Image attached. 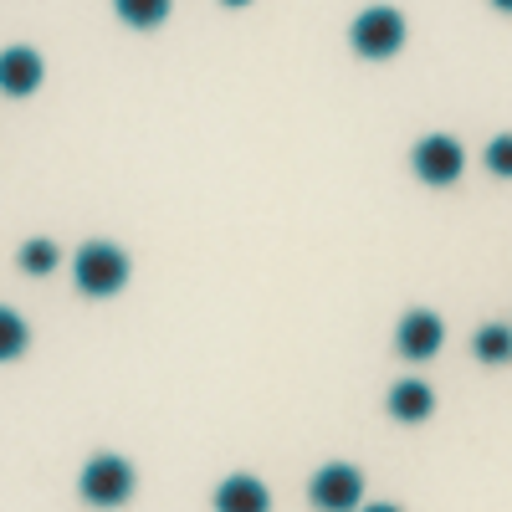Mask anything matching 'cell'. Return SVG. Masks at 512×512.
Wrapping results in <instances>:
<instances>
[{"label":"cell","mask_w":512,"mask_h":512,"mask_svg":"<svg viewBox=\"0 0 512 512\" xmlns=\"http://www.w3.org/2000/svg\"><path fill=\"white\" fill-rule=\"evenodd\" d=\"M72 277H77V287L88 297H113L128 282V256L113 241H88V246H77V256H72Z\"/></svg>","instance_id":"6da1fadb"},{"label":"cell","mask_w":512,"mask_h":512,"mask_svg":"<svg viewBox=\"0 0 512 512\" xmlns=\"http://www.w3.org/2000/svg\"><path fill=\"white\" fill-rule=\"evenodd\" d=\"M349 41H354L359 57L384 62V57H395V52L405 47V16H400L395 6H369V11L354 21Z\"/></svg>","instance_id":"7a4b0ae2"},{"label":"cell","mask_w":512,"mask_h":512,"mask_svg":"<svg viewBox=\"0 0 512 512\" xmlns=\"http://www.w3.org/2000/svg\"><path fill=\"white\" fill-rule=\"evenodd\" d=\"M82 497H88L93 507H118L134 497V466H128L123 456L103 451L93 456L88 466H82Z\"/></svg>","instance_id":"3957f363"},{"label":"cell","mask_w":512,"mask_h":512,"mask_svg":"<svg viewBox=\"0 0 512 512\" xmlns=\"http://www.w3.org/2000/svg\"><path fill=\"white\" fill-rule=\"evenodd\" d=\"M410 159H415V175H420L425 185H436V190L456 185V180H461V169H466V154H461V144H456L451 134H431V139H420Z\"/></svg>","instance_id":"277c9868"},{"label":"cell","mask_w":512,"mask_h":512,"mask_svg":"<svg viewBox=\"0 0 512 512\" xmlns=\"http://www.w3.org/2000/svg\"><path fill=\"white\" fill-rule=\"evenodd\" d=\"M308 497H313L318 512H359V497H364L359 466H344V461L323 466V472L313 477V487H308Z\"/></svg>","instance_id":"5b68a950"},{"label":"cell","mask_w":512,"mask_h":512,"mask_svg":"<svg viewBox=\"0 0 512 512\" xmlns=\"http://www.w3.org/2000/svg\"><path fill=\"white\" fill-rule=\"evenodd\" d=\"M395 344H400V354H405V359L425 364V359H436V354H441V344H446V328H441V318H436V313L415 308L410 318H400Z\"/></svg>","instance_id":"8992f818"},{"label":"cell","mask_w":512,"mask_h":512,"mask_svg":"<svg viewBox=\"0 0 512 512\" xmlns=\"http://www.w3.org/2000/svg\"><path fill=\"white\" fill-rule=\"evenodd\" d=\"M41 88V57L31 47H6L0 52V93L6 98H31Z\"/></svg>","instance_id":"52a82bcc"},{"label":"cell","mask_w":512,"mask_h":512,"mask_svg":"<svg viewBox=\"0 0 512 512\" xmlns=\"http://www.w3.org/2000/svg\"><path fill=\"white\" fill-rule=\"evenodd\" d=\"M216 512H272V492L256 477H226L216 487Z\"/></svg>","instance_id":"ba28073f"},{"label":"cell","mask_w":512,"mask_h":512,"mask_svg":"<svg viewBox=\"0 0 512 512\" xmlns=\"http://www.w3.org/2000/svg\"><path fill=\"white\" fill-rule=\"evenodd\" d=\"M436 410V390L425 379H400L395 390H390V415L395 420H405V425H415V420H425Z\"/></svg>","instance_id":"9c48e42d"},{"label":"cell","mask_w":512,"mask_h":512,"mask_svg":"<svg viewBox=\"0 0 512 512\" xmlns=\"http://www.w3.org/2000/svg\"><path fill=\"white\" fill-rule=\"evenodd\" d=\"M472 349H477L482 364H507V359H512V328H507V323H487V328H477Z\"/></svg>","instance_id":"30bf717a"},{"label":"cell","mask_w":512,"mask_h":512,"mask_svg":"<svg viewBox=\"0 0 512 512\" xmlns=\"http://www.w3.org/2000/svg\"><path fill=\"white\" fill-rule=\"evenodd\" d=\"M113 11L128 21V26H139V31H154L164 16H169V0H113Z\"/></svg>","instance_id":"8fae6325"},{"label":"cell","mask_w":512,"mask_h":512,"mask_svg":"<svg viewBox=\"0 0 512 512\" xmlns=\"http://www.w3.org/2000/svg\"><path fill=\"white\" fill-rule=\"evenodd\" d=\"M57 262H62V251H57V241H47V236H31V241L21 246V267H26L31 277L57 272Z\"/></svg>","instance_id":"7c38bea8"},{"label":"cell","mask_w":512,"mask_h":512,"mask_svg":"<svg viewBox=\"0 0 512 512\" xmlns=\"http://www.w3.org/2000/svg\"><path fill=\"white\" fill-rule=\"evenodd\" d=\"M26 344H31V328H26V318H21V313H11V308H0V364L16 359Z\"/></svg>","instance_id":"4fadbf2b"},{"label":"cell","mask_w":512,"mask_h":512,"mask_svg":"<svg viewBox=\"0 0 512 512\" xmlns=\"http://www.w3.org/2000/svg\"><path fill=\"white\" fill-rule=\"evenodd\" d=\"M487 169H492V175H502V180H512V134H497L492 144H487Z\"/></svg>","instance_id":"5bb4252c"},{"label":"cell","mask_w":512,"mask_h":512,"mask_svg":"<svg viewBox=\"0 0 512 512\" xmlns=\"http://www.w3.org/2000/svg\"><path fill=\"white\" fill-rule=\"evenodd\" d=\"M359 512H400V507H390V502H369V507H359Z\"/></svg>","instance_id":"9a60e30c"},{"label":"cell","mask_w":512,"mask_h":512,"mask_svg":"<svg viewBox=\"0 0 512 512\" xmlns=\"http://www.w3.org/2000/svg\"><path fill=\"white\" fill-rule=\"evenodd\" d=\"M492 6H497V11H512V0H492Z\"/></svg>","instance_id":"2e32d148"},{"label":"cell","mask_w":512,"mask_h":512,"mask_svg":"<svg viewBox=\"0 0 512 512\" xmlns=\"http://www.w3.org/2000/svg\"><path fill=\"white\" fill-rule=\"evenodd\" d=\"M221 6H251V0H221Z\"/></svg>","instance_id":"e0dca14e"}]
</instances>
